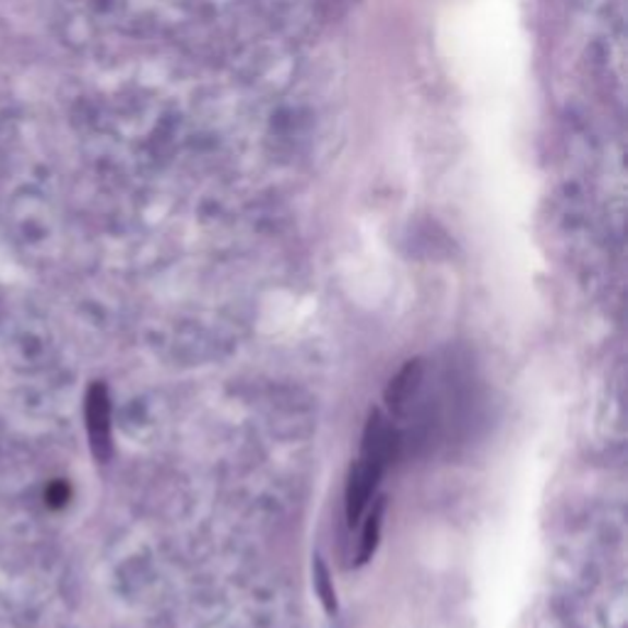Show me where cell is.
<instances>
[{"label": "cell", "instance_id": "cell-2", "mask_svg": "<svg viewBox=\"0 0 628 628\" xmlns=\"http://www.w3.org/2000/svg\"><path fill=\"white\" fill-rule=\"evenodd\" d=\"M386 462L376 460V457L358 454V460L352 464L346 478V521L356 525L362 521L368 506L374 501L376 486L381 482L386 472Z\"/></svg>", "mask_w": 628, "mask_h": 628}, {"label": "cell", "instance_id": "cell-5", "mask_svg": "<svg viewBox=\"0 0 628 628\" xmlns=\"http://www.w3.org/2000/svg\"><path fill=\"white\" fill-rule=\"evenodd\" d=\"M312 582H315V592L319 596L322 609L327 612V616H334L339 612V600H336L332 572H329L322 555H315V560H312Z\"/></svg>", "mask_w": 628, "mask_h": 628}, {"label": "cell", "instance_id": "cell-3", "mask_svg": "<svg viewBox=\"0 0 628 628\" xmlns=\"http://www.w3.org/2000/svg\"><path fill=\"white\" fill-rule=\"evenodd\" d=\"M423 378H425L423 358H411V362H405L401 371L391 378V383H388L386 388L383 398H386L388 411H391L395 417H405L417 393H420Z\"/></svg>", "mask_w": 628, "mask_h": 628}, {"label": "cell", "instance_id": "cell-1", "mask_svg": "<svg viewBox=\"0 0 628 628\" xmlns=\"http://www.w3.org/2000/svg\"><path fill=\"white\" fill-rule=\"evenodd\" d=\"M86 435L88 447L102 464L111 462L114 457V423H111V395L102 381H94L86 391Z\"/></svg>", "mask_w": 628, "mask_h": 628}, {"label": "cell", "instance_id": "cell-4", "mask_svg": "<svg viewBox=\"0 0 628 628\" xmlns=\"http://www.w3.org/2000/svg\"><path fill=\"white\" fill-rule=\"evenodd\" d=\"M386 508H388V498L378 496L371 506V511H368V516H366L364 528H362V543H358L356 565H368L374 560V555L378 550V543H381Z\"/></svg>", "mask_w": 628, "mask_h": 628}, {"label": "cell", "instance_id": "cell-6", "mask_svg": "<svg viewBox=\"0 0 628 628\" xmlns=\"http://www.w3.org/2000/svg\"><path fill=\"white\" fill-rule=\"evenodd\" d=\"M45 498H47V506H52V508L62 506L64 501H69V488H67V484H64V482L49 484Z\"/></svg>", "mask_w": 628, "mask_h": 628}]
</instances>
